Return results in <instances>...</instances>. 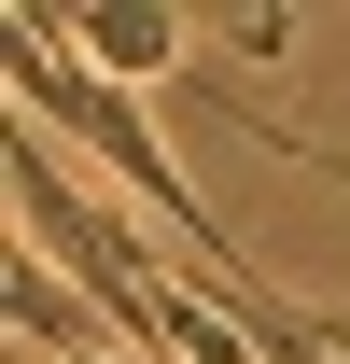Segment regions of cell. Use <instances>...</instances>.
<instances>
[{
  "instance_id": "obj_1",
  "label": "cell",
  "mask_w": 350,
  "mask_h": 364,
  "mask_svg": "<svg viewBox=\"0 0 350 364\" xmlns=\"http://www.w3.org/2000/svg\"><path fill=\"white\" fill-rule=\"evenodd\" d=\"M56 43H70V56H85V70H98V85H196V28H182V14H154V0H85V14H56Z\"/></svg>"
},
{
  "instance_id": "obj_2",
  "label": "cell",
  "mask_w": 350,
  "mask_h": 364,
  "mask_svg": "<svg viewBox=\"0 0 350 364\" xmlns=\"http://www.w3.org/2000/svg\"><path fill=\"white\" fill-rule=\"evenodd\" d=\"M308 322H322V350H336V364H350V322H336V309H308Z\"/></svg>"
}]
</instances>
